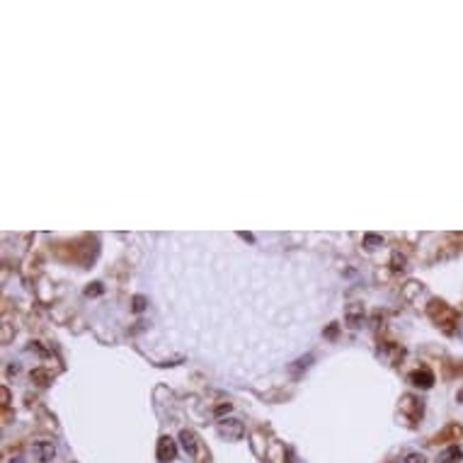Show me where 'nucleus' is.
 Returning <instances> with one entry per match:
<instances>
[{
	"mask_svg": "<svg viewBox=\"0 0 463 463\" xmlns=\"http://www.w3.org/2000/svg\"><path fill=\"white\" fill-rule=\"evenodd\" d=\"M427 313L429 318L434 320V325L441 327L446 335H454L456 330H458V313H456L449 303H444V301H429V306H427Z\"/></svg>",
	"mask_w": 463,
	"mask_h": 463,
	"instance_id": "obj_1",
	"label": "nucleus"
},
{
	"mask_svg": "<svg viewBox=\"0 0 463 463\" xmlns=\"http://www.w3.org/2000/svg\"><path fill=\"white\" fill-rule=\"evenodd\" d=\"M400 410L403 415L410 420V424H417L422 420V415H424V405H422L420 398H415V395H405L403 403H400Z\"/></svg>",
	"mask_w": 463,
	"mask_h": 463,
	"instance_id": "obj_2",
	"label": "nucleus"
},
{
	"mask_svg": "<svg viewBox=\"0 0 463 463\" xmlns=\"http://www.w3.org/2000/svg\"><path fill=\"white\" fill-rule=\"evenodd\" d=\"M155 456H158V461H160V463H172L175 458H177V441H175L172 437H168V434L160 437Z\"/></svg>",
	"mask_w": 463,
	"mask_h": 463,
	"instance_id": "obj_3",
	"label": "nucleus"
},
{
	"mask_svg": "<svg viewBox=\"0 0 463 463\" xmlns=\"http://www.w3.org/2000/svg\"><path fill=\"white\" fill-rule=\"evenodd\" d=\"M218 434L226 439H240L245 434V427H243L240 420H235V417H226V420L218 422Z\"/></svg>",
	"mask_w": 463,
	"mask_h": 463,
	"instance_id": "obj_4",
	"label": "nucleus"
},
{
	"mask_svg": "<svg viewBox=\"0 0 463 463\" xmlns=\"http://www.w3.org/2000/svg\"><path fill=\"white\" fill-rule=\"evenodd\" d=\"M32 454H34V458L39 463H51L56 458V446H53V441L39 439V441L32 444Z\"/></svg>",
	"mask_w": 463,
	"mask_h": 463,
	"instance_id": "obj_5",
	"label": "nucleus"
},
{
	"mask_svg": "<svg viewBox=\"0 0 463 463\" xmlns=\"http://www.w3.org/2000/svg\"><path fill=\"white\" fill-rule=\"evenodd\" d=\"M461 437H463V427L461 424H456V422H451V424H446L439 434L432 437V444H441V441H461Z\"/></svg>",
	"mask_w": 463,
	"mask_h": 463,
	"instance_id": "obj_6",
	"label": "nucleus"
},
{
	"mask_svg": "<svg viewBox=\"0 0 463 463\" xmlns=\"http://www.w3.org/2000/svg\"><path fill=\"white\" fill-rule=\"evenodd\" d=\"M180 444H182V449H184L189 456H194V458H197L199 451H201V441H199V437L192 429H182L180 432Z\"/></svg>",
	"mask_w": 463,
	"mask_h": 463,
	"instance_id": "obj_7",
	"label": "nucleus"
},
{
	"mask_svg": "<svg viewBox=\"0 0 463 463\" xmlns=\"http://www.w3.org/2000/svg\"><path fill=\"white\" fill-rule=\"evenodd\" d=\"M410 383L412 386H417V388H432V383H434V374L429 369H417V371H412L410 374Z\"/></svg>",
	"mask_w": 463,
	"mask_h": 463,
	"instance_id": "obj_8",
	"label": "nucleus"
},
{
	"mask_svg": "<svg viewBox=\"0 0 463 463\" xmlns=\"http://www.w3.org/2000/svg\"><path fill=\"white\" fill-rule=\"evenodd\" d=\"M463 458V449L458 444H451L449 449H444L439 454V463H461Z\"/></svg>",
	"mask_w": 463,
	"mask_h": 463,
	"instance_id": "obj_9",
	"label": "nucleus"
},
{
	"mask_svg": "<svg viewBox=\"0 0 463 463\" xmlns=\"http://www.w3.org/2000/svg\"><path fill=\"white\" fill-rule=\"evenodd\" d=\"M361 318H364V308H359V306H357V308H349V310H347V320H349V325H352V327L359 325Z\"/></svg>",
	"mask_w": 463,
	"mask_h": 463,
	"instance_id": "obj_10",
	"label": "nucleus"
},
{
	"mask_svg": "<svg viewBox=\"0 0 463 463\" xmlns=\"http://www.w3.org/2000/svg\"><path fill=\"white\" fill-rule=\"evenodd\" d=\"M405 463H427V458H424L422 454H408Z\"/></svg>",
	"mask_w": 463,
	"mask_h": 463,
	"instance_id": "obj_11",
	"label": "nucleus"
},
{
	"mask_svg": "<svg viewBox=\"0 0 463 463\" xmlns=\"http://www.w3.org/2000/svg\"><path fill=\"white\" fill-rule=\"evenodd\" d=\"M32 378H36V381H46L49 376H46V371L39 369V371H32Z\"/></svg>",
	"mask_w": 463,
	"mask_h": 463,
	"instance_id": "obj_12",
	"label": "nucleus"
},
{
	"mask_svg": "<svg viewBox=\"0 0 463 463\" xmlns=\"http://www.w3.org/2000/svg\"><path fill=\"white\" fill-rule=\"evenodd\" d=\"M143 303H146V301L141 299V296H136V299H134V310H143Z\"/></svg>",
	"mask_w": 463,
	"mask_h": 463,
	"instance_id": "obj_13",
	"label": "nucleus"
},
{
	"mask_svg": "<svg viewBox=\"0 0 463 463\" xmlns=\"http://www.w3.org/2000/svg\"><path fill=\"white\" fill-rule=\"evenodd\" d=\"M102 291V284H90V289H87V293L92 296V293H100Z\"/></svg>",
	"mask_w": 463,
	"mask_h": 463,
	"instance_id": "obj_14",
	"label": "nucleus"
}]
</instances>
